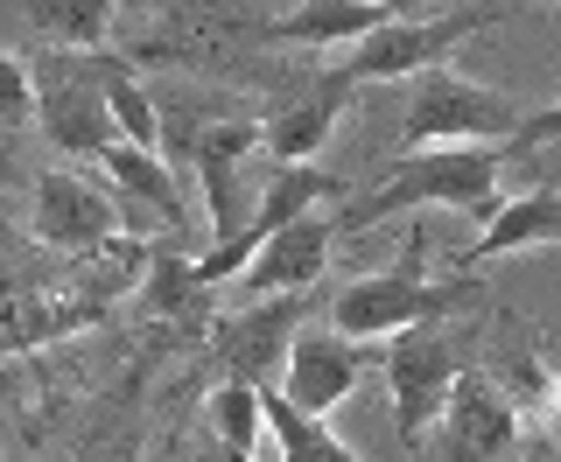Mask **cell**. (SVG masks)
Instances as JSON below:
<instances>
[{
    "mask_svg": "<svg viewBox=\"0 0 561 462\" xmlns=\"http://www.w3.org/2000/svg\"><path fill=\"white\" fill-rule=\"evenodd\" d=\"M554 127H561V113H519L505 92H484V84H470V78L428 70V78L414 84L400 140H408V154H421V148H505V154H526Z\"/></svg>",
    "mask_w": 561,
    "mask_h": 462,
    "instance_id": "1",
    "label": "cell"
},
{
    "mask_svg": "<svg viewBox=\"0 0 561 462\" xmlns=\"http://www.w3.org/2000/svg\"><path fill=\"white\" fill-rule=\"evenodd\" d=\"M505 162H513L505 148H421V154H400L373 197L358 210H344V231H365V224L393 218V210H421V204H449V210L491 218V210H499V169Z\"/></svg>",
    "mask_w": 561,
    "mask_h": 462,
    "instance_id": "2",
    "label": "cell"
},
{
    "mask_svg": "<svg viewBox=\"0 0 561 462\" xmlns=\"http://www.w3.org/2000/svg\"><path fill=\"white\" fill-rule=\"evenodd\" d=\"M463 294H470L463 280H421V239H414L408 259H400L393 274L351 280V288L330 301V315H337V336L365 344V336H400V330H414V323H443Z\"/></svg>",
    "mask_w": 561,
    "mask_h": 462,
    "instance_id": "3",
    "label": "cell"
},
{
    "mask_svg": "<svg viewBox=\"0 0 561 462\" xmlns=\"http://www.w3.org/2000/svg\"><path fill=\"white\" fill-rule=\"evenodd\" d=\"M499 22V8H456V14H428V22H386L373 28L365 43H351V57L337 78L358 92V84H379V78H414V70H428V63H443L463 35H478Z\"/></svg>",
    "mask_w": 561,
    "mask_h": 462,
    "instance_id": "4",
    "label": "cell"
},
{
    "mask_svg": "<svg viewBox=\"0 0 561 462\" xmlns=\"http://www.w3.org/2000/svg\"><path fill=\"white\" fill-rule=\"evenodd\" d=\"M28 84H35V119H43V134L57 140L64 154H99L113 148V113H105L99 99V78H92V57H57L28 63Z\"/></svg>",
    "mask_w": 561,
    "mask_h": 462,
    "instance_id": "5",
    "label": "cell"
},
{
    "mask_svg": "<svg viewBox=\"0 0 561 462\" xmlns=\"http://www.w3.org/2000/svg\"><path fill=\"white\" fill-rule=\"evenodd\" d=\"M456 336L435 330V323H414L393 336V350H386V385H393V428L400 441H421L428 435V420L443 414L449 385H456Z\"/></svg>",
    "mask_w": 561,
    "mask_h": 462,
    "instance_id": "6",
    "label": "cell"
},
{
    "mask_svg": "<svg viewBox=\"0 0 561 462\" xmlns=\"http://www.w3.org/2000/svg\"><path fill=\"white\" fill-rule=\"evenodd\" d=\"M309 315V294H267V301H239L232 315H218V358L239 385H267L280 358L295 344V323Z\"/></svg>",
    "mask_w": 561,
    "mask_h": 462,
    "instance_id": "7",
    "label": "cell"
},
{
    "mask_svg": "<svg viewBox=\"0 0 561 462\" xmlns=\"http://www.w3.org/2000/svg\"><path fill=\"white\" fill-rule=\"evenodd\" d=\"M330 231L323 218H295V224H280L274 239H260L253 245V259L239 266V301H267V294H302L316 274H323V259H330Z\"/></svg>",
    "mask_w": 561,
    "mask_h": 462,
    "instance_id": "8",
    "label": "cell"
},
{
    "mask_svg": "<svg viewBox=\"0 0 561 462\" xmlns=\"http://www.w3.org/2000/svg\"><path fill=\"white\" fill-rule=\"evenodd\" d=\"M443 414H449V462H505L513 455L519 414H513V400H505L484 371H456Z\"/></svg>",
    "mask_w": 561,
    "mask_h": 462,
    "instance_id": "9",
    "label": "cell"
},
{
    "mask_svg": "<svg viewBox=\"0 0 561 462\" xmlns=\"http://www.w3.org/2000/svg\"><path fill=\"white\" fill-rule=\"evenodd\" d=\"M358 371H365V350L351 344V336H295L274 393L288 400L295 414L323 420V414H330L337 400H351V385H358Z\"/></svg>",
    "mask_w": 561,
    "mask_h": 462,
    "instance_id": "10",
    "label": "cell"
},
{
    "mask_svg": "<svg viewBox=\"0 0 561 462\" xmlns=\"http://www.w3.org/2000/svg\"><path fill=\"white\" fill-rule=\"evenodd\" d=\"M28 218H35V239L43 245L84 253V245H99L105 231H113V197H105L99 183H84V175H43Z\"/></svg>",
    "mask_w": 561,
    "mask_h": 462,
    "instance_id": "11",
    "label": "cell"
},
{
    "mask_svg": "<svg viewBox=\"0 0 561 462\" xmlns=\"http://www.w3.org/2000/svg\"><path fill=\"white\" fill-rule=\"evenodd\" d=\"M554 231H561V197L540 183V189H526V197H513V204L491 210V218H484V239L463 245V266L499 259V253H526V245H548Z\"/></svg>",
    "mask_w": 561,
    "mask_h": 462,
    "instance_id": "12",
    "label": "cell"
},
{
    "mask_svg": "<svg viewBox=\"0 0 561 462\" xmlns=\"http://www.w3.org/2000/svg\"><path fill=\"white\" fill-rule=\"evenodd\" d=\"M393 22V8H379V0H309V8H288L280 22H267L274 43H365L373 28Z\"/></svg>",
    "mask_w": 561,
    "mask_h": 462,
    "instance_id": "13",
    "label": "cell"
},
{
    "mask_svg": "<svg viewBox=\"0 0 561 462\" xmlns=\"http://www.w3.org/2000/svg\"><path fill=\"white\" fill-rule=\"evenodd\" d=\"M344 99H351V84L330 70L323 84L302 99V105H288V113L274 119V127H260V148H274V162L288 169V162H309L316 148H323V134L337 127V113H344Z\"/></svg>",
    "mask_w": 561,
    "mask_h": 462,
    "instance_id": "14",
    "label": "cell"
},
{
    "mask_svg": "<svg viewBox=\"0 0 561 462\" xmlns=\"http://www.w3.org/2000/svg\"><path fill=\"white\" fill-rule=\"evenodd\" d=\"M92 78H99V99H105V113H113L119 140L140 148V154L162 148V119H154V99L134 84V70L119 63V57H99V49H92Z\"/></svg>",
    "mask_w": 561,
    "mask_h": 462,
    "instance_id": "15",
    "label": "cell"
},
{
    "mask_svg": "<svg viewBox=\"0 0 561 462\" xmlns=\"http://www.w3.org/2000/svg\"><path fill=\"white\" fill-rule=\"evenodd\" d=\"M99 162H105V175H113V183L127 189L134 204H148L169 231H190V210H183V197H175V175L154 162V154H140V148H127V140H113Z\"/></svg>",
    "mask_w": 561,
    "mask_h": 462,
    "instance_id": "16",
    "label": "cell"
},
{
    "mask_svg": "<svg viewBox=\"0 0 561 462\" xmlns=\"http://www.w3.org/2000/svg\"><path fill=\"white\" fill-rule=\"evenodd\" d=\"M260 428L274 435V449H280V462H358L344 449L337 435L323 428V420H309V414H295L288 400L274 393V385H260Z\"/></svg>",
    "mask_w": 561,
    "mask_h": 462,
    "instance_id": "17",
    "label": "cell"
},
{
    "mask_svg": "<svg viewBox=\"0 0 561 462\" xmlns=\"http://www.w3.org/2000/svg\"><path fill=\"white\" fill-rule=\"evenodd\" d=\"M105 0H35L28 22L49 35L57 49H70V57H92V49L105 43Z\"/></svg>",
    "mask_w": 561,
    "mask_h": 462,
    "instance_id": "18",
    "label": "cell"
},
{
    "mask_svg": "<svg viewBox=\"0 0 561 462\" xmlns=\"http://www.w3.org/2000/svg\"><path fill=\"white\" fill-rule=\"evenodd\" d=\"M210 428H218V441L232 455H253V441H260V385L225 379L218 393H210Z\"/></svg>",
    "mask_w": 561,
    "mask_h": 462,
    "instance_id": "19",
    "label": "cell"
},
{
    "mask_svg": "<svg viewBox=\"0 0 561 462\" xmlns=\"http://www.w3.org/2000/svg\"><path fill=\"white\" fill-rule=\"evenodd\" d=\"M190 288H197V274H190L183 259H154V280H148V309H183L190 301Z\"/></svg>",
    "mask_w": 561,
    "mask_h": 462,
    "instance_id": "20",
    "label": "cell"
},
{
    "mask_svg": "<svg viewBox=\"0 0 561 462\" xmlns=\"http://www.w3.org/2000/svg\"><path fill=\"white\" fill-rule=\"evenodd\" d=\"M35 113V84L22 57H0V119H28Z\"/></svg>",
    "mask_w": 561,
    "mask_h": 462,
    "instance_id": "21",
    "label": "cell"
},
{
    "mask_svg": "<svg viewBox=\"0 0 561 462\" xmlns=\"http://www.w3.org/2000/svg\"><path fill=\"white\" fill-rule=\"evenodd\" d=\"M218 462H253V455H232V449H225V455H218Z\"/></svg>",
    "mask_w": 561,
    "mask_h": 462,
    "instance_id": "22",
    "label": "cell"
}]
</instances>
